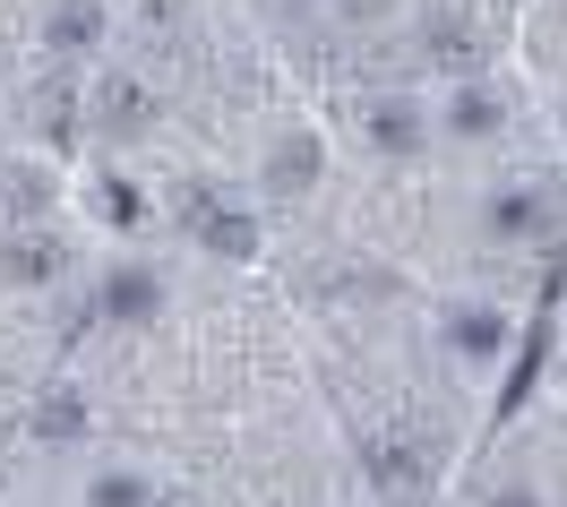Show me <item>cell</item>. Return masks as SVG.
Returning a JSON list of instances; mask_svg holds the SVG:
<instances>
[{
    "label": "cell",
    "instance_id": "1",
    "mask_svg": "<svg viewBox=\"0 0 567 507\" xmlns=\"http://www.w3.org/2000/svg\"><path fill=\"white\" fill-rule=\"evenodd\" d=\"M181 216L198 224V241H207L215 258H249V250H258V224H249L241 207H224L215 189H198V182L181 189Z\"/></svg>",
    "mask_w": 567,
    "mask_h": 507
},
{
    "label": "cell",
    "instance_id": "2",
    "mask_svg": "<svg viewBox=\"0 0 567 507\" xmlns=\"http://www.w3.org/2000/svg\"><path fill=\"white\" fill-rule=\"evenodd\" d=\"M370 146L413 155V146H422V112H413V104H370Z\"/></svg>",
    "mask_w": 567,
    "mask_h": 507
},
{
    "label": "cell",
    "instance_id": "3",
    "mask_svg": "<svg viewBox=\"0 0 567 507\" xmlns=\"http://www.w3.org/2000/svg\"><path fill=\"white\" fill-rule=\"evenodd\" d=\"M95 35H104V9H95V0H70V9H52V52H86Z\"/></svg>",
    "mask_w": 567,
    "mask_h": 507
},
{
    "label": "cell",
    "instance_id": "4",
    "mask_svg": "<svg viewBox=\"0 0 567 507\" xmlns=\"http://www.w3.org/2000/svg\"><path fill=\"white\" fill-rule=\"evenodd\" d=\"M310 173H319V146H310V138H284L276 164H267V182H276L284 198H301V189H310Z\"/></svg>",
    "mask_w": 567,
    "mask_h": 507
},
{
    "label": "cell",
    "instance_id": "5",
    "mask_svg": "<svg viewBox=\"0 0 567 507\" xmlns=\"http://www.w3.org/2000/svg\"><path fill=\"white\" fill-rule=\"evenodd\" d=\"M447 335H456V353H473V362H491L498 344H507V319H498V310H464V319L447 327Z\"/></svg>",
    "mask_w": 567,
    "mask_h": 507
},
{
    "label": "cell",
    "instance_id": "6",
    "mask_svg": "<svg viewBox=\"0 0 567 507\" xmlns=\"http://www.w3.org/2000/svg\"><path fill=\"white\" fill-rule=\"evenodd\" d=\"M104 310H112V319H146V310H155V276H146V267L112 276V284H104Z\"/></svg>",
    "mask_w": 567,
    "mask_h": 507
},
{
    "label": "cell",
    "instance_id": "7",
    "mask_svg": "<svg viewBox=\"0 0 567 507\" xmlns=\"http://www.w3.org/2000/svg\"><path fill=\"white\" fill-rule=\"evenodd\" d=\"M104 130L112 138H130V130H146V95L121 77V86H104Z\"/></svg>",
    "mask_w": 567,
    "mask_h": 507
},
{
    "label": "cell",
    "instance_id": "8",
    "mask_svg": "<svg viewBox=\"0 0 567 507\" xmlns=\"http://www.w3.org/2000/svg\"><path fill=\"white\" fill-rule=\"evenodd\" d=\"M35 431L43 438H78V431H86V404H78V396H43L35 404Z\"/></svg>",
    "mask_w": 567,
    "mask_h": 507
},
{
    "label": "cell",
    "instance_id": "9",
    "mask_svg": "<svg viewBox=\"0 0 567 507\" xmlns=\"http://www.w3.org/2000/svg\"><path fill=\"white\" fill-rule=\"evenodd\" d=\"M9 276H18V284H43V276H61V250H52V241H18V250H9Z\"/></svg>",
    "mask_w": 567,
    "mask_h": 507
},
{
    "label": "cell",
    "instance_id": "10",
    "mask_svg": "<svg viewBox=\"0 0 567 507\" xmlns=\"http://www.w3.org/2000/svg\"><path fill=\"white\" fill-rule=\"evenodd\" d=\"M430 61L464 70V61H482V35H464V27H430Z\"/></svg>",
    "mask_w": 567,
    "mask_h": 507
},
{
    "label": "cell",
    "instance_id": "11",
    "mask_svg": "<svg viewBox=\"0 0 567 507\" xmlns=\"http://www.w3.org/2000/svg\"><path fill=\"white\" fill-rule=\"evenodd\" d=\"M447 121H456L464 138H491V130H498V104H491V95H473V86H464V95H456V112H447Z\"/></svg>",
    "mask_w": 567,
    "mask_h": 507
},
{
    "label": "cell",
    "instance_id": "12",
    "mask_svg": "<svg viewBox=\"0 0 567 507\" xmlns=\"http://www.w3.org/2000/svg\"><path fill=\"white\" fill-rule=\"evenodd\" d=\"M95 507H146V482H130V473H104V482H95Z\"/></svg>",
    "mask_w": 567,
    "mask_h": 507
},
{
    "label": "cell",
    "instance_id": "13",
    "mask_svg": "<svg viewBox=\"0 0 567 507\" xmlns=\"http://www.w3.org/2000/svg\"><path fill=\"white\" fill-rule=\"evenodd\" d=\"M95 207H104L112 224H138V216H146V207H138V189H121V182H112V189H95Z\"/></svg>",
    "mask_w": 567,
    "mask_h": 507
},
{
    "label": "cell",
    "instance_id": "14",
    "mask_svg": "<svg viewBox=\"0 0 567 507\" xmlns=\"http://www.w3.org/2000/svg\"><path fill=\"white\" fill-rule=\"evenodd\" d=\"M533 216H542V207H533V198H498V207H491V224H498V232H525Z\"/></svg>",
    "mask_w": 567,
    "mask_h": 507
},
{
    "label": "cell",
    "instance_id": "15",
    "mask_svg": "<svg viewBox=\"0 0 567 507\" xmlns=\"http://www.w3.org/2000/svg\"><path fill=\"white\" fill-rule=\"evenodd\" d=\"M498 507H533V499H498Z\"/></svg>",
    "mask_w": 567,
    "mask_h": 507
}]
</instances>
